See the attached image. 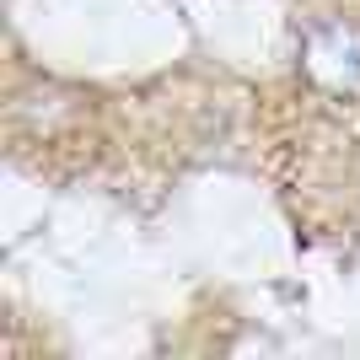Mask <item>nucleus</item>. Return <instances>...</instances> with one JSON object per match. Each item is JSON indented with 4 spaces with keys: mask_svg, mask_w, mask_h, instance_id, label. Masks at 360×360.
Here are the masks:
<instances>
[{
    "mask_svg": "<svg viewBox=\"0 0 360 360\" xmlns=\"http://www.w3.org/2000/svg\"><path fill=\"white\" fill-rule=\"evenodd\" d=\"M301 70L307 81L333 97H355L360 91V27L355 22H317L301 38Z\"/></svg>",
    "mask_w": 360,
    "mask_h": 360,
    "instance_id": "1",
    "label": "nucleus"
}]
</instances>
